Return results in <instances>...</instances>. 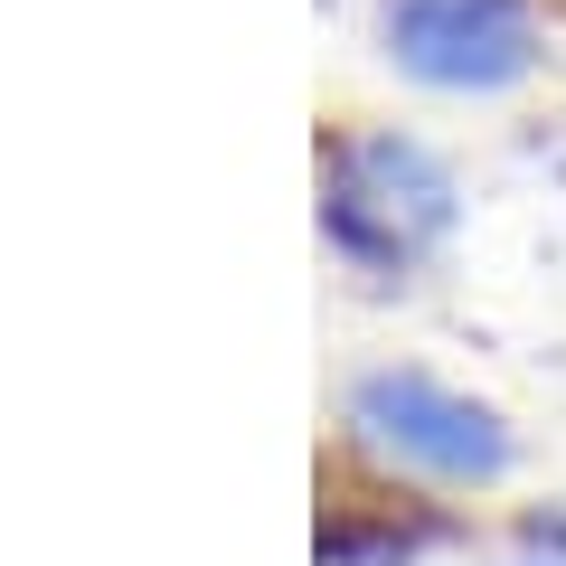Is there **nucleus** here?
I'll return each mask as SVG.
<instances>
[{
	"instance_id": "nucleus-3",
	"label": "nucleus",
	"mask_w": 566,
	"mask_h": 566,
	"mask_svg": "<svg viewBox=\"0 0 566 566\" xmlns=\"http://www.w3.org/2000/svg\"><path fill=\"white\" fill-rule=\"evenodd\" d=\"M387 57L416 85H444V95H501L547 57V39L528 0H397Z\"/></svg>"
},
{
	"instance_id": "nucleus-1",
	"label": "nucleus",
	"mask_w": 566,
	"mask_h": 566,
	"mask_svg": "<svg viewBox=\"0 0 566 566\" xmlns=\"http://www.w3.org/2000/svg\"><path fill=\"white\" fill-rule=\"evenodd\" d=\"M322 227L349 264L406 274L453 227V170L406 133H340L322 161Z\"/></svg>"
},
{
	"instance_id": "nucleus-2",
	"label": "nucleus",
	"mask_w": 566,
	"mask_h": 566,
	"mask_svg": "<svg viewBox=\"0 0 566 566\" xmlns=\"http://www.w3.org/2000/svg\"><path fill=\"white\" fill-rule=\"evenodd\" d=\"M349 424H359V444H378L387 463L434 472V482H463V491L501 482V472L520 463L510 424L491 416L482 397L424 378V368H378V378H359L349 387Z\"/></svg>"
}]
</instances>
